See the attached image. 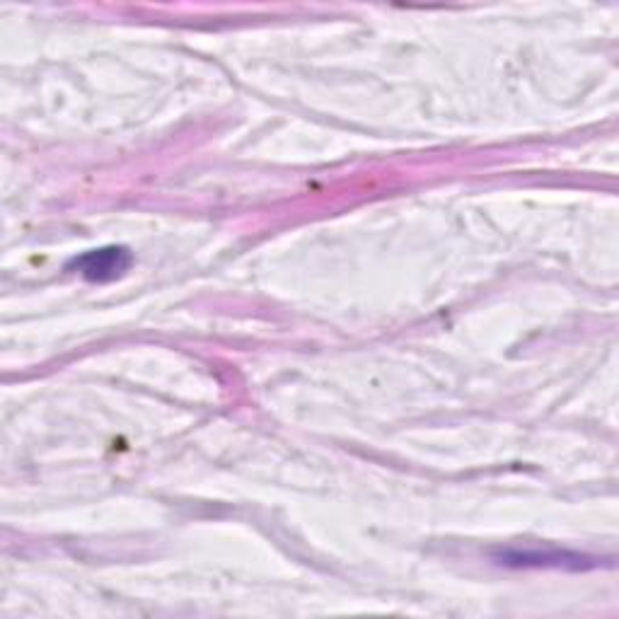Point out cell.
Wrapping results in <instances>:
<instances>
[{"label":"cell","mask_w":619,"mask_h":619,"mask_svg":"<svg viewBox=\"0 0 619 619\" xmlns=\"http://www.w3.org/2000/svg\"><path fill=\"white\" fill-rule=\"evenodd\" d=\"M73 267L80 271V277L87 281H112L119 279L121 273L131 267V252L126 247H105L93 249L87 255L78 257Z\"/></svg>","instance_id":"obj_1"}]
</instances>
